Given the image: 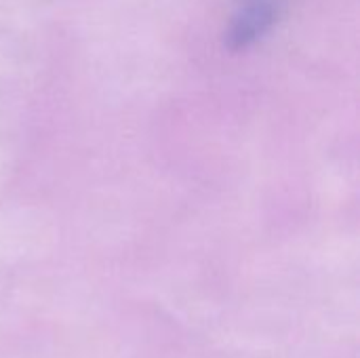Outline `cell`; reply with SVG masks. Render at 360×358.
Masks as SVG:
<instances>
[{"mask_svg":"<svg viewBox=\"0 0 360 358\" xmlns=\"http://www.w3.org/2000/svg\"><path fill=\"white\" fill-rule=\"evenodd\" d=\"M278 15L276 0H243L232 17L228 42L232 49H247L257 42Z\"/></svg>","mask_w":360,"mask_h":358,"instance_id":"cell-1","label":"cell"}]
</instances>
